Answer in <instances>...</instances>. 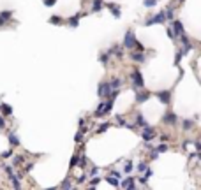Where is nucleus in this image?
Returning <instances> with one entry per match:
<instances>
[{
	"label": "nucleus",
	"mask_w": 201,
	"mask_h": 190,
	"mask_svg": "<svg viewBox=\"0 0 201 190\" xmlns=\"http://www.w3.org/2000/svg\"><path fill=\"white\" fill-rule=\"evenodd\" d=\"M161 99H162L164 102H168V100H169V97H168V93H161Z\"/></svg>",
	"instance_id": "obj_1"
}]
</instances>
